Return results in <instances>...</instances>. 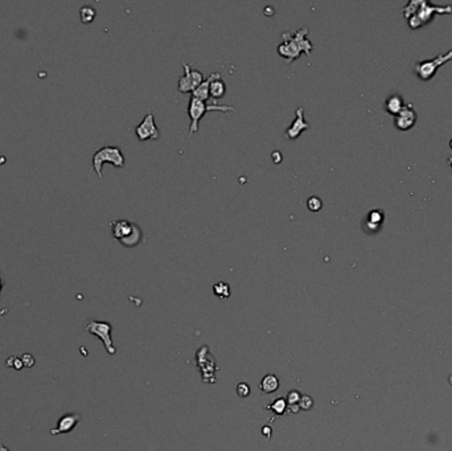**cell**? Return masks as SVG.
<instances>
[{"instance_id": "obj_28", "label": "cell", "mask_w": 452, "mask_h": 451, "mask_svg": "<svg viewBox=\"0 0 452 451\" xmlns=\"http://www.w3.org/2000/svg\"><path fill=\"white\" fill-rule=\"evenodd\" d=\"M21 361H23L24 367H27V368L34 367L35 363H36V360H35L34 356L29 353H24L23 356H21Z\"/></svg>"}, {"instance_id": "obj_20", "label": "cell", "mask_w": 452, "mask_h": 451, "mask_svg": "<svg viewBox=\"0 0 452 451\" xmlns=\"http://www.w3.org/2000/svg\"><path fill=\"white\" fill-rule=\"evenodd\" d=\"M213 293H214V295H217L219 299H226V298H229L230 297L229 283H225V282H217V283L213 286Z\"/></svg>"}, {"instance_id": "obj_31", "label": "cell", "mask_w": 452, "mask_h": 451, "mask_svg": "<svg viewBox=\"0 0 452 451\" xmlns=\"http://www.w3.org/2000/svg\"><path fill=\"white\" fill-rule=\"evenodd\" d=\"M2 290H3V282L0 279V294H2Z\"/></svg>"}, {"instance_id": "obj_30", "label": "cell", "mask_w": 452, "mask_h": 451, "mask_svg": "<svg viewBox=\"0 0 452 451\" xmlns=\"http://www.w3.org/2000/svg\"><path fill=\"white\" fill-rule=\"evenodd\" d=\"M0 451H10V450H8V448L6 447V446H4V444L2 443V442H0Z\"/></svg>"}, {"instance_id": "obj_8", "label": "cell", "mask_w": 452, "mask_h": 451, "mask_svg": "<svg viewBox=\"0 0 452 451\" xmlns=\"http://www.w3.org/2000/svg\"><path fill=\"white\" fill-rule=\"evenodd\" d=\"M135 134H137L138 139L142 142L148 141V139H153V141L159 139L160 131L155 123V115L152 113L147 114L144 119L142 120V123L138 124L135 128Z\"/></svg>"}, {"instance_id": "obj_33", "label": "cell", "mask_w": 452, "mask_h": 451, "mask_svg": "<svg viewBox=\"0 0 452 451\" xmlns=\"http://www.w3.org/2000/svg\"><path fill=\"white\" fill-rule=\"evenodd\" d=\"M449 148H451V150H452V139H451V141H449Z\"/></svg>"}, {"instance_id": "obj_24", "label": "cell", "mask_w": 452, "mask_h": 451, "mask_svg": "<svg viewBox=\"0 0 452 451\" xmlns=\"http://www.w3.org/2000/svg\"><path fill=\"white\" fill-rule=\"evenodd\" d=\"M300 397H302V396H300V393L298 391L288 392V393H287V398H286L287 406H288V405L289 406H293V405H299Z\"/></svg>"}, {"instance_id": "obj_13", "label": "cell", "mask_w": 452, "mask_h": 451, "mask_svg": "<svg viewBox=\"0 0 452 451\" xmlns=\"http://www.w3.org/2000/svg\"><path fill=\"white\" fill-rule=\"evenodd\" d=\"M134 222L128 220H117L111 222L113 237L118 241H122L133 232Z\"/></svg>"}, {"instance_id": "obj_10", "label": "cell", "mask_w": 452, "mask_h": 451, "mask_svg": "<svg viewBox=\"0 0 452 451\" xmlns=\"http://www.w3.org/2000/svg\"><path fill=\"white\" fill-rule=\"evenodd\" d=\"M416 118H418V115H416V111L414 110L412 104H407L405 105V107L401 110V113L394 117V124H396V127L398 130L407 131L414 127V124H415L416 122Z\"/></svg>"}, {"instance_id": "obj_18", "label": "cell", "mask_w": 452, "mask_h": 451, "mask_svg": "<svg viewBox=\"0 0 452 451\" xmlns=\"http://www.w3.org/2000/svg\"><path fill=\"white\" fill-rule=\"evenodd\" d=\"M383 216L382 211H378V209H374V211H370V213L368 214V218H366V227H368V231L369 232H376L381 228V224L383 222Z\"/></svg>"}, {"instance_id": "obj_7", "label": "cell", "mask_w": 452, "mask_h": 451, "mask_svg": "<svg viewBox=\"0 0 452 451\" xmlns=\"http://www.w3.org/2000/svg\"><path fill=\"white\" fill-rule=\"evenodd\" d=\"M184 68V76L179 80V91L181 93H193L195 89L203 84L205 78H204V74L201 73L197 69H192L189 63L183 62Z\"/></svg>"}, {"instance_id": "obj_15", "label": "cell", "mask_w": 452, "mask_h": 451, "mask_svg": "<svg viewBox=\"0 0 452 451\" xmlns=\"http://www.w3.org/2000/svg\"><path fill=\"white\" fill-rule=\"evenodd\" d=\"M403 107H405V102H403V98L399 95V94H392L389 97L386 98L385 101V109L386 111L392 115H398L401 113Z\"/></svg>"}, {"instance_id": "obj_16", "label": "cell", "mask_w": 452, "mask_h": 451, "mask_svg": "<svg viewBox=\"0 0 452 451\" xmlns=\"http://www.w3.org/2000/svg\"><path fill=\"white\" fill-rule=\"evenodd\" d=\"M260 388L265 395H271V393L276 392L278 388H279V380H278L275 374H266L261 380Z\"/></svg>"}, {"instance_id": "obj_4", "label": "cell", "mask_w": 452, "mask_h": 451, "mask_svg": "<svg viewBox=\"0 0 452 451\" xmlns=\"http://www.w3.org/2000/svg\"><path fill=\"white\" fill-rule=\"evenodd\" d=\"M105 163H111L114 167L123 168L124 167V155L117 146H105L100 148L95 154L93 155V170L96 175L102 179V167Z\"/></svg>"}, {"instance_id": "obj_23", "label": "cell", "mask_w": 452, "mask_h": 451, "mask_svg": "<svg viewBox=\"0 0 452 451\" xmlns=\"http://www.w3.org/2000/svg\"><path fill=\"white\" fill-rule=\"evenodd\" d=\"M307 207H308L309 211L312 212H319L322 208V201L321 199L317 198V196H311V198L307 200Z\"/></svg>"}, {"instance_id": "obj_25", "label": "cell", "mask_w": 452, "mask_h": 451, "mask_svg": "<svg viewBox=\"0 0 452 451\" xmlns=\"http://www.w3.org/2000/svg\"><path fill=\"white\" fill-rule=\"evenodd\" d=\"M236 392H237V395L240 396L241 398H246V397H249L251 389H250V385L246 384V382H240V384L237 385Z\"/></svg>"}, {"instance_id": "obj_3", "label": "cell", "mask_w": 452, "mask_h": 451, "mask_svg": "<svg viewBox=\"0 0 452 451\" xmlns=\"http://www.w3.org/2000/svg\"><path fill=\"white\" fill-rule=\"evenodd\" d=\"M213 110H218V111H232L234 113L236 109L233 106H229V105H218L216 102H212V104H206L204 101L199 100V98H195V97H190L189 100V104H188V114H189V118H190V127H189V134H188V139L192 137V134L197 133L199 131V123H200V119L203 118L204 114L206 111H213Z\"/></svg>"}, {"instance_id": "obj_9", "label": "cell", "mask_w": 452, "mask_h": 451, "mask_svg": "<svg viewBox=\"0 0 452 451\" xmlns=\"http://www.w3.org/2000/svg\"><path fill=\"white\" fill-rule=\"evenodd\" d=\"M208 352H209V347L204 345V347L200 348L199 351H197V355H196L197 365H200V364L206 365L205 368L200 369V371H201V374H203V381L205 382V384H210L209 377H212V380L214 381V382H217V378H214V373H216V371H218L217 363H214V364H210V365L208 364V361L213 358L212 355L208 353Z\"/></svg>"}, {"instance_id": "obj_27", "label": "cell", "mask_w": 452, "mask_h": 451, "mask_svg": "<svg viewBox=\"0 0 452 451\" xmlns=\"http://www.w3.org/2000/svg\"><path fill=\"white\" fill-rule=\"evenodd\" d=\"M6 365H7V367L15 368V369H17V371H19V369H21V368L24 367L23 361H21L20 358H11V359H8V360L6 361Z\"/></svg>"}, {"instance_id": "obj_6", "label": "cell", "mask_w": 452, "mask_h": 451, "mask_svg": "<svg viewBox=\"0 0 452 451\" xmlns=\"http://www.w3.org/2000/svg\"><path fill=\"white\" fill-rule=\"evenodd\" d=\"M111 330H113V326L110 325L109 321L98 320H89L86 326L83 327V331L86 334L94 335L96 338H100L105 348H106L107 353L113 356V355L117 353V348H115L113 339H111Z\"/></svg>"}, {"instance_id": "obj_21", "label": "cell", "mask_w": 452, "mask_h": 451, "mask_svg": "<svg viewBox=\"0 0 452 451\" xmlns=\"http://www.w3.org/2000/svg\"><path fill=\"white\" fill-rule=\"evenodd\" d=\"M267 409L273 410L275 415H283L287 409L286 398H278L271 405H267Z\"/></svg>"}, {"instance_id": "obj_14", "label": "cell", "mask_w": 452, "mask_h": 451, "mask_svg": "<svg viewBox=\"0 0 452 451\" xmlns=\"http://www.w3.org/2000/svg\"><path fill=\"white\" fill-rule=\"evenodd\" d=\"M219 77H221V74H219L218 72L210 74L209 77L205 78V81H204L203 84L200 85V86L197 87V89H195V90H193L192 97L199 98V100H201V101H204V102H206V101H208L210 98V95H209L210 82H212L213 80H216V78H219Z\"/></svg>"}, {"instance_id": "obj_5", "label": "cell", "mask_w": 452, "mask_h": 451, "mask_svg": "<svg viewBox=\"0 0 452 451\" xmlns=\"http://www.w3.org/2000/svg\"><path fill=\"white\" fill-rule=\"evenodd\" d=\"M452 60V49L448 50L447 53H442L436 56L435 58L432 60H426V61H419L414 65V72L418 76L419 80L422 81H430L434 76L436 74L438 69L440 67H443L444 63H447L448 61Z\"/></svg>"}, {"instance_id": "obj_11", "label": "cell", "mask_w": 452, "mask_h": 451, "mask_svg": "<svg viewBox=\"0 0 452 451\" xmlns=\"http://www.w3.org/2000/svg\"><path fill=\"white\" fill-rule=\"evenodd\" d=\"M81 422V414L80 413H68V414H63L62 417L58 420L56 428L50 429V435H58V434H68L70 431L76 428L77 425Z\"/></svg>"}, {"instance_id": "obj_29", "label": "cell", "mask_w": 452, "mask_h": 451, "mask_svg": "<svg viewBox=\"0 0 452 451\" xmlns=\"http://www.w3.org/2000/svg\"><path fill=\"white\" fill-rule=\"evenodd\" d=\"M262 434L265 435V438H266V441H269L270 438H271V435H273V430H271V428H270V426H263V428H262Z\"/></svg>"}, {"instance_id": "obj_2", "label": "cell", "mask_w": 452, "mask_h": 451, "mask_svg": "<svg viewBox=\"0 0 452 451\" xmlns=\"http://www.w3.org/2000/svg\"><path fill=\"white\" fill-rule=\"evenodd\" d=\"M308 28L303 27L296 32H283V41L278 45V53L284 58L287 63H291L302 53L311 56L313 49V44L307 39Z\"/></svg>"}, {"instance_id": "obj_17", "label": "cell", "mask_w": 452, "mask_h": 451, "mask_svg": "<svg viewBox=\"0 0 452 451\" xmlns=\"http://www.w3.org/2000/svg\"><path fill=\"white\" fill-rule=\"evenodd\" d=\"M226 93V84L222 81V78H216L210 82L209 86V95L213 100V102H216L217 100H221V98L225 95Z\"/></svg>"}, {"instance_id": "obj_19", "label": "cell", "mask_w": 452, "mask_h": 451, "mask_svg": "<svg viewBox=\"0 0 452 451\" xmlns=\"http://www.w3.org/2000/svg\"><path fill=\"white\" fill-rule=\"evenodd\" d=\"M142 240H143V232H142V229H140L137 224H134L133 232H131L124 240L119 241V242L126 247H134L137 246V245H139Z\"/></svg>"}, {"instance_id": "obj_1", "label": "cell", "mask_w": 452, "mask_h": 451, "mask_svg": "<svg viewBox=\"0 0 452 451\" xmlns=\"http://www.w3.org/2000/svg\"><path fill=\"white\" fill-rule=\"evenodd\" d=\"M402 11L409 27L411 29H418L429 24L436 14H452V6H431L426 0H411Z\"/></svg>"}, {"instance_id": "obj_32", "label": "cell", "mask_w": 452, "mask_h": 451, "mask_svg": "<svg viewBox=\"0 0 452 451\" xmlns=\"http://www.w3.org/2000/svg\"><path fill=\"white\" fill-rule=\"evenodd\" d=\"M448 164H449V166H451V168H452V156L448 159Z\"/></svg>"}, {"instance_id": "obj_26", "label": "cell", "mask_w": 452, "mask_h": 451, "mask_svg": "<svg viewBox=\"0 0 452 451\" xmlns=\"http://www.w3.org/2000/svg\"><path fill=\"white\" fill-rule=\"evenodd\" d=\"M313 406V400L312 397H309V396L304 395L300 397V401H299V408L302 410H309V409H312Z\"/></svg>"}, {"instance_id": "obj_22", "label": "cell", "mask_w": 452, "mask_h": 451, "mask_svg": "<svg viewBox=\"0 0 452 451\" xmlns=\"http://www.w3.org/2000/svg\"><path fill=\"white\" fill-rule=\"evenodd\" d=\"M80 17L82 23H91L94 20V17H95V10L93 7H90V6H85L80 10Z\"/></svg>"}, {"instance_id": "obj_12", "label": "cell", "mask_w": 452, "mask_h": 451, "mask_svg": "<svg viewBox=\"0 0 452 451\" xmlns=\"http://www.w3.org/2000/svg\"><path fill=\"white\" fill-rule=\"evenodd\" d=\"M311 128V124L304 119V109L303 107H298L296 109V117L293 123L289 124L288 128L286 130V138L287 139H296L302 134L303 131Z\"/></svg>"}]
</instances>
